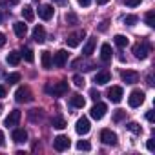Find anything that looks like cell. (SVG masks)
I'll return each instance as SVG.
<instances>
[{
    "instance_id": "obj_3",
    "label": "cell",
    "mask_w": 155,
    "mask_h": 155,
    "mask_svg": "<svg viewBox=\"0 0 155 155\" xmlns=\"http://www.w3.org/2000/svg\"><path fill=\"white\" fill-rule=\"evenodd\" d=\"M15 101L17 102H31L33 101V93H31V90L28 88V86H20L17 91H15Z\"/></svg>"
},
{
    "instance_id": "obj_49",
    "label": "cell",
    "mask_w": 155,
    "mask_h": 155,
    "mask_svg": "<svg viewBox=\"0 0 155 155\" xmlns=\"http://www.w3.org/2000/svg\"><path fill=\"white\" fill-rule=\"evenodd\" d=\"M4 144V133H2V130H0V146Z\"/></svg>"
},
{
    "instance_id": "obj_19",
    "label": "cell",
    "mask_w": 155,
    "mask_h": 155,
    "mask_svg": "<svg viewBox=\"0 0 155 155\" xmlns=\"http://www.w3.org/2000/svg\"><path fill=\"white\" fill-rule=\"evenodd\" d=\"M40 60H42V68H44V69H51V66H53V58H51V53H49V51H42Z\"/></svg>"
},
{
    "instance_id": "obj_48",
    "label": "cell",
    "mask_w": 155,
    "mask_h": 155,
    "mask_svg": "<svg viewBox=\"0 0 155 155\" xmlns=\"http://www.w3.org/2000/svg\"><path fill=\"white\" fill-rule=\"evenodd\" d=\"M6 2H8L9 6H17V4H18V0H6Z\"/></svg>"
},
{
    "instance_id": "obj_12",
    "label": "cell",
    "mask_w": 155,
    "mask_h": 155,
    "mask_svg": "<svg viewBox=\"0 0 155 155\" xmlns=\"http://www.w3.org/2000/svg\"><path fill=\"white\" fill-rule=\"evenodd\" d=\"M20 117H22V113L18 111V110H13L8 117H6V120H4V124L8 126V128H13V126H17L18 124V120H20Z\"/></svg>"
},
{
    "instance_id": "obj_11",
    "label": "cell",
    "mask_w": 155,
    "mask_h": 155,
    "mask_svg": "<svg viewBox=\"0 0 155 155\" xmlns=\"http://www.w3.org/2000/svg\"><path fill=\"white\" fill-rule=\"evenodd\" d=\"M84 31H77V33H71L68 38H66V44L69 46V48H77V46H79L81 44V40L84 38Z\"/></svg>"
},
{
    "instance_id": "obj_14",
    "label": "cell",
    "mask_w": 155,
    "mask_h": 155,
    "mask_svg": "<svg viewBox=\"0 0 155 155\" xmlns=\"http://www.w3.org/2000/svg\"><path fill=\"white\" fill-rule=\"evenodd\" d=\"M53 13H55V9H53L51 6H48V4L38 6V17H40L42 20H49V18L53 17Z\"/></svg>"
},
{
    "instance_id": "obj_18",
    "label": "cell",
    "mask_w": 155,
    "mask_h": 155,
    "mask_svg": "<svg viewBox=\"0 0 155 155\" xmlns=\"http://www.w3.org/2000/svg\"><path fill=\"white\" fill-rule=\"evenodd\" d=\"M111 55H113L111 46L110 44H102V48H101V60L102 62H108V60H111Z\"/></svg>"
},
{
    "instance_id": "obj_25",
    "label": "cell",
    "mask_w": 155,
    "mask_h": 155,
    "mask_svg": "<svg viewBox=\"0 0 155 155\" xmlns=\"http://www.w3.org/2000/svg\"><path fill=\"white\" fill-rule=\"evenodd\" d=\"M51 126L57 128V130H64V128H66V120H64L62 117H53V119H51Z\"/></svg>"
},
{
    "instance_id": "obj_40",
    "label": "cell",
    "mask_w": 155,
    "mask_h": 155,
    "mask_svg": "<svg viewBox=\"0 0 155 155\" xmlns=\"http://www.w3.org/2000/svg\"><path fill=\"white\" fill-rule=\"evenodd\" d=\"M6 17H8V11H6L4 8H0V22H4V20H6Z\"/></svg>"
},
{
    "instance_id": "obj_38",
    "label": "cell",
    "mask_w": 155,
    "mask_h": 155,
    "mask_svg": "<svg viewBox=\"0 0 155 155\" xmlns=\"http://www.w3.org/2000/svg\"><path fill=\"white\" fill-rule=\"evenodd\" d=\"M90 97H91L93 101H99V99H101V93H99L95 88H91V90H90Z\"/></svg>"
},
{
    "instance_id": "obj_23",
    "label": "cell",
    "mask_w": 155,
    "mask_h": 155,
    "mask_svg": "<svg viewBox=\"0 0 155 155\" xmlns=\"http://www.w3.org/2000/svg\"><path fill=\"white\" fill-rule=\"evenodd\" d=\"M22 17H24V20L31 22V20L35 18V11H33V8H31V6H24V9H22Z\"/></svg>"
},
{
    "instance_id": "obj_29",
    "label": "cell",
    "mask_w": 155,
    "mask_h": 155,
    "mask_svg": "<svg viewBox=\"0 0 155 155\" xmlns=\"http://www.w3.org/2000/svg\"><path fill=\"white\" fill-rule=\"evenodd\" d=\"M20 57H24L28 62H33V60H35V55H33V51H31L29 48H24L22 53H20Z\"/></svg>"
},
{
    "instance_id": "obj_31",
    "label": "cell",
    "mask_w": 155,
    "mask_h": 155,
    "mask_svg": "<svg viewBox=\"0 0 155 155\" xmlns=\"http://www.w3.org/2000/svg\"><path fill=\"white\" fill-rule=\"evenodd\" d=\"M73 84H75L77 88H84V84H86L84 77H82V75H75V77H73Z\"/></svg>"
},
{
    "instance_id": "obj_39",
    "label": "cell",
    "mask_w": 155,
    "mask_h": 155,
    "mask_svg": "<svg viewBox=\"0 0 155 155\" xmlns=\"http://www.w3.org/2000/svg\"><path fill=\"white\" fill-rule=\"evenodd\" d=\"M108 24H110L108 20H104V22H101V26H99V31H102V33H104V31H108Z\"/></svg>"
},
{
    "instance_id": "obj_51",
    "label": "cell",
    "mask_w": 155,
    "mask_h": 155,
    "mask_svg": "<svg viewBox=\"0 0 155 155\" xmlns=\"http://www.w3.org/2000/svg\"><path fill=\"white\" fill-rule=\"evenodd\" d=\"M0 110H2V106H0Z\"/></svg>"
},
{
    "instance_id": "obj_20",
    "label": "cell",
    "mask_w": 155,
    "mask_h": 155,
    "mask_svg": "<svg viewBox=\"0 0 155 155\" xmlns=\"http://www.w3.org/2000/svg\"><path fill=\"white\" fill-rule=\"evenodd\" d=\"M13 29H15V35L20 37V38H24L26 33H28V28H26L24 22H15V24H13Z\"/></svg>"
},
{
    "instance_id": "obj_41",
    "label": "cell",
    "mask_w": 155,
    "mask_h": 155,
    "mask_svg": "<svg viewBox=\"0 0 155 155\" xmlns=\"http://www.w3.org/2000/svg\"><path fill=\"white\" fill-rule=\"evenodd\" d=\"M146 148H148L150 151H153V150H155V142H153V139H150V140L146 142Z\"/></svg>"
},
{
    "instance_id": "obj_9",
    "label": "cell",
    "mask_w": 155,
    "mask_h": 155,
    "mask_svg": "<svg viewBox=\"0 0 155 155\" xmlns=\"http://www.w3.org/2000/svg\"><path fill=\"white\" fill-rule=\"evenodd\" d=\"M68 62V51L66 49H58L55 53V58H53V66L55 68H64Z\"/></svg>"
},
{
    "instance_id": "obj_15",
    "label": "cell",
    "mask_w": 155,
    "mask_h": 155,
    "mask_svg": "<svg viewBox=\"0 0 155 155\" xmlns=\"http://www.w3.org/2000/svg\"><path fill=\"white\" fill-rule=\"evenodd\" d=\"M95 84H99V86H102V84H108L110 81H111V75H110V71H99L97 75H95Z\"/></svg>"
},
{
    "instance_id": "obj_33",
    "label": "cell",
    "mask_w": 155,
    "mask_h": 155,
    "mask_svg": "<svg viewBox=\"0 0 155 155\" xmlns=\"http://www.w3.org/2000/svg\"><path fill=\"white\" fill-rule=\"evenodd\" d=\"M6 81H8L9 84H17V82H20V73H9Z\"/></svg>"
},
{
    "instance_id": "obj_2",
    "label": "cell",
    "mask_w": 155,
    "mask_h": 155,
    "mask_svg": "<svg viewBox=\"0 0 155 155\" xmlns=\"http://www.w3.org/2000/svg\"><path fill=\"white\" fill-rule=\"evenodd\" d=\"M150 51H151V46H150L148 42H139V44L133 46V55H135V58H139V60H144V58L150 55Z\"/></svg>"
},
{
    "instance_id": "obj_27",
    "label": "cell",
    "mask_w": 155,
    "mask_h": 155,
    "mask_svg": "<svg viewBox=\"0 0 155 155\" xmlns=\"http://www.w3.org/2000/svg\"><path fill=\"white\" fill-rule=\"evenodd\" d=\"M122 22H124L126 26H135V24L139 22V17H137V15H126V17H122Z\"/></svg>"
},
{
    "instance_id": "obj_7",
    "label": "cell",
    "mask_w": 155,
    "mask_h": 155,
    "mask_svg": "<svg viewBox=\"0 0 155 155\" xmlns=\"http://www.w3.org/2000/svg\"><path fill=\"white\" fill-rule=\"evenodd\" d=\"M120 79L126 82V84H137L139 82V73L133 71V69H124L120 73Z\"/></svg>"
},
{
    "instance_id": "obj_43",
    "label": "cell",
    "mask_w": 155,
    "mask_h": 155,
    "mask_svg": "<svg viewBox=\"0 0 155 155\" xmlns=\"http://www.w3.org/2000/svg\"><path fill=\"white\" fill-rule=\"evenodd\" d=\"M146 119H148L150 122H153V119H155V115H153V111H151V110H150V111L146 113Z\"/></svg>"
},
{
    "instance_id": "obj_1",
    "label": "cell",
    "mask_w": 155,
    "mask_h": 155,
    "mask_svg": "<svg viewBox=\"0 0 155 155\" xmlns=\"http://www.w3.org/2000/svg\"><path fill=\"white\" fill-rule=\"evenodd\" d=\"M68 91V82L66 81H60V82H57V84H48L46 86V93H49V95H53V97H60V95H64Z\"/></svg>"
},
{
    "instance_id": "obj_46",
    "label": "cell",
    "mask_w": 155,
    "mask_h": 155,
    "mask_svg": "<svg viewBox=\"0 0 155 155\" xmlns=\"http://www.w3.org/2000/svg\"><path fill=\"white\" fill-rule=\"evenodd\" d=\"M4 97H6V88L0 86V99H4Z\"/></svg>"
},
{
    "instance_id": "obj_5",
    "label": "cell",
    "mask_w": 155,
    "mask_h": 155,
    "mask_svg": "<svg viewBox=\"0 0 155 155\" xmlns=\"http://www.w3.org/2000/svg\"><path fill=\"white\" fill-rule=\"evenodd\" d=\"M106 111H108V106L104 104V102H97L91 110H90V115H91V119H95V120H101L104 115H106Z\"/></svg>"
},
{
    "instance_id": "obj_17",
    "label": "cell",
    "mask_w": 155,
    "mask_h": 155,
    "mask_svg": "<svg viewBox=\"0 0 155 155\" xmlns=\"http://www.w3.org/2000/svg\"><path fill=\"white\" fill-rule=\"evenodd\" d=\"M13 140H15L17 144H22V142H26V140H28V131H26V130H22V128H18V130H13Z\"/></svg>"
},
{
    "instance_id": "obj_30",
    "label": "cell",
    "mask_w": 155,
    "mask_h": 155,
    "mask_svg": "<svg viewBox=\"0 0 155 155\" xmlns=\"http://www.w3.org/2000/svg\"><path fill=\"white\" fill-rule=\"evenodd\" d=\"M77 150H81V151H90L91 150V144L88 140H79L77 142Z\"/></svg>"
},
{
    "instance_id": "obj_24",
    "label": "cell",
    "mask_w": 155,
    "mask_h": 155,
    "mask_svg": "<svg viewBox=\"0 0 155 155\" xmlns=\"http://www.w3.org/2000/svg\"><path fill=\"white\" fill-rule=\"evenodd\" d=\"M28 117H29L33 122H37V120H42V119H44V113H42V110H31V111L28 113Z\"/></svg>"
},
{
    "instance_id": "obj_44",
    "label": "cell",
    "mask_w": 155,
    "mask_h": 155,
    "mask_svg": "<svg viewBox=\"0 0 155 155\" xmlns=\"http://www.w3.org/2000/svg\"><path fill=\"white\" fill-rule=\"evenodd\" d=\"M57 6H68V0H53Z\"/></svg>"
},
{
    "instance_id": "obj_6",
    "label": "cell",
    "mask_w": 155,
    "mask_h": 155,
    "mask_svg": "<svg viewBox=\"0 0 155 155\" xmlns=\"http://www.w3.org/2000/svg\"><path fill=\"white\" fill-rule=\"evenodd\" d=\"M69 144H71V140H69L68 135H57L55 140H53V146H55L57 151H64V150H68Z\"/></svg>"
},
{
    "instance_id": "obj_50",
    "label": "cell",
    "mask_w": 155,
    "mask_h": 155,
    "mask_svg": "<svg viewBox=\"0 0 155 155\" xmlns=\"http://www.w3.org/2000/svg\"><path fill=\"white\" fill-rule=\"evenodd\" d=\"M108 2H110V0H97V4H101V6L102 4H108Z\"/></svg>"
},
{
    "instance_id": "obj_35",
    "label": "cell",
    "mask_w": 155,
    "mask_h": 155,
    "mask_svg": "<svg viewBox=\"0 0 155 155\" xmlns=\"http://www.w3.org/2000/svg\"><path fill=\"white\" fill-rule=\"evenodd\" d=\"M66 22H68L69 26H75L77 22H79V18H77L75 13H68V15H66Z\"/></svg>"
},
{
    "instance_id": "obj_10",
    "label": "cell",
    "mask_w": 155,
    "mask_h": 155,
    "mask_svg": "<svg viewBox=\"0 0 155 155\" xmlns=\"http://www.w3.org/2000/svg\"><path fill=\"white\" fill-rule=\"evenodd\" d=\"M101 140L108 146H115L117 144V135L111 131V130H102L101 131Z\"/></svg>"
},
{
    "instance_id": "obj_32",
    "label": "cell",
    "mask_w": 155,
    "mask_h": 155,
    "mask_svg": "<svg viewBox=\"0 0 155 155\" xmlns=\"http://www.w3.org/2000/svg\"><path fill=\"white\" fill-rule=\"evenodd\" d=\"M146 24L150 28H155V11H148L146 13Z\"/></svg>"
},
{
    "instance_id": "obj_45",
    "label": "cell",
    "mask_w": 155,
    "mask_h": 155,
    "mask_svg": "<svg viewBox=\"0 0 155 155\" xmlns=\"http://www.w3.org/2000/svg\"><path fill=\"white\" fill-rule=\"evenodd\" d=\"M4 44H6V35H4V33H0V48H2Z\"/></svg>"
},
{
    "instance_id": "obj_37",
    "label": "cell",
    "mask_w": 155,
    "mask_h": 155,
    "mask_svg": "<svg viewBox=\"0 0 155 155\" xmlns=\"http://www.w3.org/2000/svg\"><path fill=\"white\" fill-rule=\"evenodd\" d=\"M142 0H124V4L130 6V8H135V6H140Z\"/></svg>"
},
{
    "instance_id": "obj_21",
    "label": "cell",
    "mask_w": 155,
    "mask_h": 155,
    "mask_svg": "<svg viewBox=\"0 0 155 155\" xmlns=\"http://www.w3.org/2000/svg\"><path fill=\"white\" fill-rule=\"evenodd\" d=\"M71 106H73V108H84V106H86L84 97H82V95H73V97H71Z\"/></svg>"
},
{
    "instance_id": "obj_13",
    "label": "cell",
    "mask_w": 155,
    "mask_h": 155,
    "mask_svg": "<svg viewBox=\"0 0 155 155\" xmlns=\"http://www.w3.org/2000/svg\"><path fill=\"white\" fill-rule=\"evenodd\" d=\"M75 130H77V133H79V135H86V133L90 131V120H88L86 117H81L79 120H77Z\"/></svg>"
},
{
    "instance_id": "obj_28",
    "label": "cell",
    "mask_w": 155,
    "mask_h": 155,
    "mask_svg": "<svg viewBox=\"0 0 155 155\" xmlns=\"http://www.w3.org/2000/svg\"><path fill=\"white\" fill-rule=\"evenodd\" d=\"M113 40H115V44H117L119 48H126V46H128V42H130L124 35H115V37H113Z\"/></svg>"
},
{
    "instance_id": "obj_16",
    "label": "cell",
    "mask_w": 155,
    "mask_h": 155,
    "mask_svg": "<svg viewBox=\"0 0 155 155\" xmlns=\"http://www.w3.org/2000/svg\"><path fill=\"white\" fill-rule=\"evenodd\" d=\"M33 40L38 42V44H42L46 40V29L42 26H35V29H33Z\"/></svg>"
},
{
    "instance_id": "obj_42",
    "label": "cell",
    "mask_w": 155,
    "mask_h": 155,
    "mask_svg": "<svg viewBox=\"0 0 155 155\" xmlns=\"http://www.w3.org/2000/svg\"><path fill=\"white\" fill-rule=\"evenodd\" d=\"M77 2H79V4H81L82 8H88V6L91 4V0H77Z\"/></svg>"
},
{
    "instance_id": "obj_22",
    "label": "cell",
    "mask_w": 155,
    "mask_h": 155,
    "mask_svg": "<svg viewBox=\"0 0 155 155\" xmlns=\"http://www.w3.org/2000/svg\"><path fill=\"white\" fill-rule=\"evenodd\" d=\"M6 60H8V64H11V66H18V64H20V53H18V51H11Z\"/></svg>"
},
{
    "instance_id": "obj_47",
    "label": "cell",
    "mask_w": 155,
    "mask_h": 155,
    "mask_svg": "<svg viewBox=\"0 0 155 155\" xmlns=\"http://www.w3.org/2000/svg\"><path fill=\"white\" fill-rule=\"evenodd\" d=\"M146 81H148V82H146L148 86H153V77H151V75H148V79H146Z\"/></svg>"
},
{
    "instance_id": "obj_26",
    "label": "cell",
    "mask_w": 155,
    "mask_h": 155,
    "mask_svg": "<svg viewBox=\"0 0 155 155\" xmlns=\"http://www.w3.org/2000/svg\"><path fill=\"white\" fill-rule=\"evenodd\" d=\"M93 49H95V38H90V40H88V44L84 46V49H82V53H84L86 57H90V55L93 53Z\"/></svg>"
},
{
    "instance_id": "obj_4",
    "label": "cell",
    "mask_w": 155,
    "mask_h": 155,
    "mask_svg": "<svg viewBox=\"0 0 155 155\" xmlns=\"http://www.w3.org/2000/svg\"><path fill=\"white\" fill-rule=\"evenodd\" d=\"M144 91H140V90H133L131 93H130V97H128V104H130V108H139L142 102H144Z\"/></svg>"
},
{
    "instance_id": "obj_34",
    "label": "cell",
    "mask_w": 155,
    "mask_h": 155,
    "mask_svg": "<svg viewBox=\"0 0 155 155\" xmlns=\"http://www.w3.org/2000/svg\"><path fill=\"white\" fill-rule=\"evenodd\" d=\"M126 128H128L131 133H135V135H139V133L142 131V130H140V126H139L137 122H128V126H126Z\"/></svg>"
},
{
    "instance_id": "obj_36",
    "label": "cell",
    "mask_w": 155,
    "mask_h": 155,
    "mask_svg": "<svg viewBox=\"0 0 155 155\" xmlns=\"http://www.w3.org/2000/svg\"><path fill=\"white\" fill-rule=\"evenodd\" d=\"M124 115H126V111H124V110H117V111H115V115H113V120H115V122H120V120L124 119Z\"/></svg>"
},
{
    "instance_id": "obj_8",
    "label": "cell",
    "mask_w": 155,
    "mask_h": 155,
    "mask_svg": "<svg viewBox=\"0 0 155 155\" xmlns=\"http://www.w3.org/2000/svg\"><path fill=\"white\" fill-rule=\"evenodd\" d=\"M122 88L120 86H111L110 90H108V99L111 101V102H115V104H119L120 101H122Z\"/></svg>"
}]
</instances>
